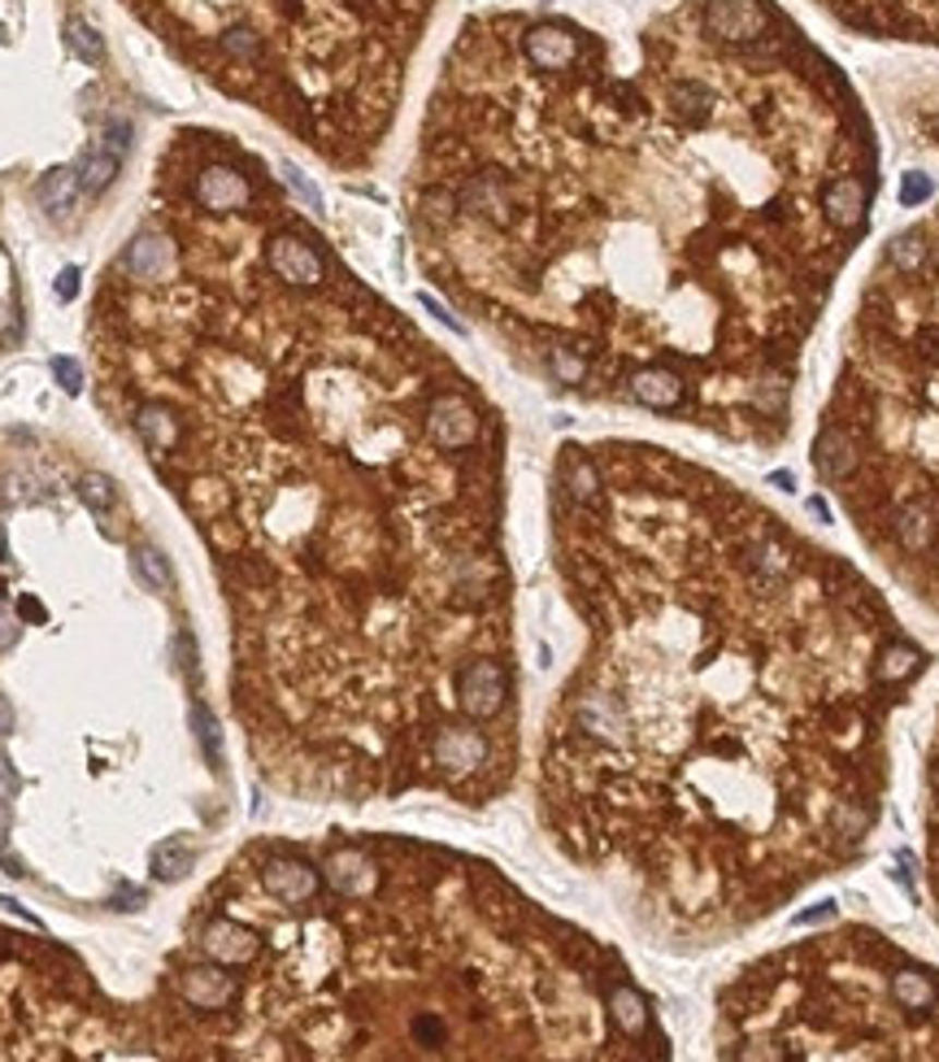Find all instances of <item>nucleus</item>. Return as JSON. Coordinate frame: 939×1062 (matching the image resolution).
<instances>
[{
	"label": "nucleus",
	"mask_w": 939,
	"mask_h": 1062,
	"mask_svg": "<svg viewBox=\"0 0 939 1062\" xmlns=\"http://www.w3.org/2000/svg\"><path fill=\"white\" fill-rule=\"evenodd\" d=\"M665 566L674 588L639 610L635 689L579 697L575 731L652 762L674 910L726 936L870 836L848 784L866 740L848 663L862 584L783 518L731 510Z\"/></svg>",
	"instance_id": "f257e3e1"
},
{
	"label": "nucleus",
	"mask_w": 939,
	"mask_h": 1062,
	"mask_svg": "<svg viewBox=\"0 0 939 1062\" xmlns=\"http://www.w3.org/2000/svg\"><path fill=\"white\" fill-rule=\"evenodd\" d=\"M453 697H457V709L466 718L487 723L509 702V676L496 658H470L453 680Z\"/></svg>",
	"instance_id": "f03ea898"
},
{
	"label": "nucleus",
	"mask_w": 939,
	"mask_h": 1062,
	"mask_svg": "<svg viewBox=\"0 0 939 1062\" xmlns=\"http://www.w3.org/2000/svg\"><path fill=\"white\" fill-rule=\"evenodd\" d=\"M262 258H266V266H270L284 284H292V288H322V284H326V258H322V249L313 244L310 236L292 231V227L270 231Z\"/></svg>",
	"instance_id": "7ed1b4c3"
},
{
	"label": "nucleus",
	"mask_w": 939,
	"mask_h": 1062,
	"mask_svg": "<svg viewBox=\"0 0 939 1062\" xmlns=\"http://www.w3.org/2000/svg\"><path fill=\"white\" fill-rule=\"evenodd\" d=\"M518 48L535 70H566L583 57V35L570 22H531Z\"/></svg>",
	"instance_id": "20e7f679"
},
{
	"label": "nucleus",
	"mask_w": 939,
	"mask_h": 1062,
	"mask_svg": "<svg viewBox=\"0 0 939 1062\" xmlns=\"http://www.w3.org/2000/svg\"><path fill=\"white\" fill-rule=\"evenodd\" d=\"M322 884H330L344 902H361V897H374V893H378V884H383V867L374 862L370 849H361V845H344V849H335V854L326 858V867H322Z\"/></svg>",
	"instance_id": "39448f33"
},
{
	"label": "nucleus",
	"mask_w": 939,
	"mask_h": 1062,
	"mask_svg": "<svg viewBox=\"0 0 939 1062\" xmlns=\"http://www.w3.org/2000/svg\"><path fill=\"white\" fill-rule=\"evenodd\" d=\"M705 31L722 44H753L770 31V13L761 0H709Z\"/></svg>",
	"instance_id": "423d86ee"
},
{
	"label": "nucleus",
	"mask_w": 939,
	"mask_h": 1062,
	"mask_svg": "<svg viewBox=\"0 0 939 1062\" xmlns=\"http://www.w3.org/2000/svg\"><path fill=\"white\" fill-rule=\"evenodd\" d=\"M127 153H131V122L113 118V122L105 127V135L96 140V148L83 157V166H79V188H83L87 196H100V192L118 179Z\"/></svg>",
	"instance_id": "0eeeda50"
},
{
	"label": "nucleus",
	"mask_w": 939,
	"mask_h": 1062,
	"mask_svg": "<svg viewBox=\"0 0 939 1062\" xmlns=\"http://www.w3.org/2000/svg\"><path fill=\"white\" fill-rule=\"evenodd\" d=\"M487 736L479 727H440L431 740V762L448 775H474L487 766Z\"/></svg>",
	"instance_id": "6e6552de"
},
{
	"label": "nucleus",
	"mask_w": 939,
	"mask_h": 1062,
	"mask_svg": "<svg viewBox=\"0 0 939 1062\" xmlns=\"http://www.w3.org/2000/svg\"><path fill=\"white\" fill-rule=\"evenodd\" d=\"M262 880H266V893L275 902H284V906H305V902L317 897V888H322V871L310 867L305 858H292V854L270 858L266 871H262Z\"/></svg>",
	"instance_id": "1a4fd4ad"
},
{
	"label": "nucleus",
	"mask_w": 939,
	"mask_h": 1062,
	"mask_svg": "<svg viewBox=\"0 0 939 1062\" xmlns=\"http://www.w3.org/2000/svg\"><path fill=\"white\" fill-rule=\"evenodd\" d=\"M201 950L222 967H249L262 954V941L253 928H244L236 919H209L201 932Z\"/></svg>",
	"instance_id": "9d476101"
},
{
	"label": "nucleus",
	"mask_w": 939,
	"mask_h": 1062,
	"mask_svg": "<svg viewBox=\"0 0 939 1062\" xmlns=\"http://www.w3.org/2000/svg\"><path fill=\"white\" fill-rule=\"evenodd\" d=\"M814 466H818V475L827 484H848L857 475V466H862V449H857L853 431H844L835 422L822 427L818 440H814Z\"/></svg>",
	"instance_id": "9b49d317"
},
{
	"label": "nucleus",
	"mask_w": 939,
	"mask_h": 1062,
	"mask_svg": "<svg viewBox=\"0 0 939 1062\" xmlns=\"http://www.w3.org/2000/svg\"><path fill=\"white\" fill-rule=\"evenodd\" d=\"M866 210H870V188L857 179V175H835L827 188H822V214L831 227L840 231H857L866 223Z\"/></svg>",
	"instance_id": "f8f14e48"
},
{
	"label": "nucleus",
	"mask_w": 939,
	"mask_h": 1062,
	"mask_svg": "<svg viewBox=\"0 0 939 1062\" xmlns=\"http://www.w3.org/2000/svg\"><path fill=\"white\" fill-rule=\"evenodd\" d=\"M626 392L643 409H678L683 405V379L670 366H639V370H630Z\"/></svg>",
	"instance_id": "ddd939ff"
},
{
	"label": "nucleus",
	"mask_w": 939,
	"mask_h": 1062,
	"mask_svg": "<svg viewBox=\"0 0 939 1062\" xmlns=\"http://www.w3.org/2000/svg\"><path fill=\"white\" fill-rule=\"evenodd\" d=\"M179 993L196 1011H222L236 998V980L222 971V963L218 967H192V971L179 976Z\"/></svg>",
	"instance_id": "4468645a"
},
{
	"label": "nucleus",
	"mask_w": 939,
	"mask_h": 1062,
	"mask_svg": "<svg viewBox=\"0 0 939 1062\" xmlns=\"http://www.w3.org/2000/svg\"><path fill=\"white\" fill-rule=\"evenodd\" d=\"M610 1015H614L618 1033L630 1037V1041H643V1037L652 1033V1011H648L643 993H635V989L623 985V980L610 989Z\"/></svg>",
	"instance_id": "2eb2a0df"
},
{
	"label": "nucleus",
	"mask_w": 939,
	"mask_h": 1062,
	"mask_svg": "<svg viewBox=\"0 0 939 1062\" xmlns=\"http://www.w3.org/2000/svg\"><path fill=\"white\" fill-rule=\"evenodd\" d=\"M74 192H79V170H70V166H61V170H48L44 179H39V188H35V201H39V210L44 214H65L70 205H74Z\"/></svg>",
	"instance_id": "dca6fc26"
},
{
	"label": "nucleus",
	"mask_w": 939,
	"mask_h": 1062,
	"mask_svg": "<svg viewBox=\"0 0 939 1062\" xmlns=\"http://www.w3.org/2000/svg\"><path fill=\"white\" fill-rule=\"evenodd\" d=\"M192 862H196V854H192V845H183V840H170V845H161L157 854H153V871H157V880H183L188 871H192Z\"/></svg>",
	"instance_id": "f3484780"
},
{
	"label": "nucleus",
	"mask_w": 939,
	"mask_h": 1062,
	"mask_svg": "<svg viewBox=\"0 0 939 1062\" xmlns=\"http://www.w3.org/2000/svg\"><path fill=\"white\" fill-rule=\"evenodd\" d=\"M192 723H196V736H201V744H205V757H209V771H222V727H218V718H214V709L209 706H192Z\"/></svg>",
	"instance_id": "a211bd4d"
},
{
	"label": "nucleus",
	"mask_w": 939,
	"mask_h": 1062,
	"mask_svg": "<svg viewBox=\"0 0 939 1062\" xmlns=\"http://www.w3.org/2000/svg\"><path fill=\"white\" fill-rule=\"evenodd\" d=\"M65 44L87 61V65H96V61H105V44H100V35H96V26H87L83 17H70L65 22Z\"/></svg>",
	"instance_id": "6ab92c4d"
},
{
	"label": "nucleus",
	"mask_w": 939,
	"mask_h": 1062,
	"mask_svg": "<svg viewBox=\"0 0 939 1062\" xmlns=\"http://www.w3.org/2000/svg\"><path fill=\"white\" fill-rule=\"evenodd\" d=\"M888 258H892L896 271H918V266L927 262V240H923V231H901V236L888 244Z\"/></svg>",
	"instance_id": "aec40b11"
},
{
	"label": "nucleus",
	"mask_w": 939,
	"mask_h": 1062,
	"mask_svg": "<svg viewBox=\"0 0 939 1062\" xmlns=\"http://www.w3.org/2000/svg\"><path fill=\"white\" fill-rule=\"evenodd\" d=\"M79 497H83V505H87V510L105 514V510L118 501V488H113V479H109V475H83Z\"/></svg>",
	"instance_id": "412c9836"
},
{
	"label": "nucleus",
	"mask_w": 939,
	"mask_h": 1062,
	"mask_svg": "<svg viewBox=\"0 0 939 1062\" xmlns=\"http://www.w3.org/2000/svg\"><path fill=\"white\" fill-rule=\"evenodd\" d=\"M135 571H140V580H144L148 588H157V593L170 588V562H166L157 549H148V545L135 549Z\"/></svg>",
	"instance_id": "4be33fe9"
},
{
	"label": "nucleus",
	"mask_w": 939,
	"mask_h": 1062,
	"mask_svg": "<svg viewBox=\"0 0 939 1062\" xmlns=\"http://www.w3.org/2000/svg\"><path fill=\"white\" fill-rule=\"evenodd\" d=\"M931 192H936V183L923 170H910L901 179V205H923V201H931Z\"/></svg>",
	"instance_id": "5701e85b"
},
{
	"label": "nucleus",
	"mask_w": 939,
	"mask_h": 1062,
	"mask_svg": "<svg viewBox=\"0 0 939 1062\" xmlns=\"http://www.w3.org/2000/svg\"><path fill=\"white\" fill-rule=\"evenodd\" d=\"M284 179H288V183H292V192H297V196H301V201H305V205H310L313 214H322V192H317V188H313L310 179H305V175H301V170H297V166H292V162H284Z\"/></svg>",
	"instance_id": "b1692460"
},
{
	"label": "nucleus",
	"mask_w": 939,
	"mask_h": 1062,
	"mask_svg": "<svg viewBox=\"0 0 939 1062\" xmlns=\"http://www.w3.org/2000/svg\"><path fill=\"white\" fill-rule=\"evenodd\" d=\"M52 374H57V383H61L70 396L83 392V366H79L74 357H52Z\"/></svg>",
	"instance_id": "393cba45"
},
{
	"label": "nucleus",
	"mask_w": 939,
	"mask_h": 1062,
	"mask_svg": "<svg viewBox=\"0 0 939 1062\" xmlns=\"http://www.w3.org/2000/svg\"><path fill=\"white\" fill-rule=\"evenodd\" d=\"M52 293H57V301H74L79 297V266H65L52 284Z\"/></svg>",
	"instance_id": "a878e982"
},
{
	"label": "nucleus",
	"mask_w": 939,
	"mask_h": 1062,
	"mask_svg": "<svg viewBox=\"0 0 939 1062\" xmlns=\"http://www.w3.org/2000/svg\"><path fill=\"white\" fill-rule=\"evenodd\" d=\"M17 614H22L26 623H48V610H44L39 597H17Z\"/></svg>",
	"instance_id": "bb28decb"
},
{
	"label": "nucleus",
	"mask_w": 939,
	"mask_h": 1062,
	"mask_svg": "<svg viewBox=\"0 0 939 1062\" xmlns=\"http://www.w3.org/2000/svg\"><path fill=\"white\" fill-rule=\"evenodd\" d=\"M422 306H426V310H431V314H435V319H440L444 327H453V332H466V327H461V323H457V319H453V314H448V310H444V306H440L435 297H426V293H422Z\"/></svg>",
	"instance_id": "cd10ccee"
},
{
	"label": "nucleus",
	"mask_w": 939,
	"mask_h": 1062,
	"mask_svg": "<svg viewBox=\"0 0 939 1062\" xmlns=\"http://www.w3.org/2000/svg\"><path fill=\"white\" fill-rule=\"evenodd\" d=\"M17 792V771L9 766V757L0 753V797H13Z\"/></svg>",
	"instance_id": "c85d7f7f"
},
{
	"label": "nucleus",
	"mask_w": 939,
	"mask_h": 1062,
	"mask_svg": "<svg viewBox=\"0 0 939 1062\" xmlns=\"http://www.w3.org/2000/svg\"><path fill=\"white\" fill-rule=\"evenodd\" d=\"M144 906V893L140 888H131V893H122L118 902H113V910H140Z\"/></svg>",
	"instance_id": "c756f323"
},
{
	"label": "nucleus",
	"mask_w": 939,
	"mask_h": 1062,
	"mask_svg": "<svg viewBox=\"0 0 939 1062\" xmlns=\"http://www.w3.org/2000/svg\"><path fill=\"white\" fill-rule=\"evenodd\" d=\"M13 731V706H9V697H0V736H9Z\"/></svg>",
	"instance_id": "7c9ffc66"
},
{
	"label": "nucleus",
	"mask_w": 939,
	"mask_h": 1062,
	"mask_svg": "<svg viewBox=\"0 0 939 1062\" xmlns=\"http://www.w3.org/2000/svg\"><path fill=\"white\" fill-rule=\"evenodd\" d=\"M13 641H17V632H13V623H9V619H0V649H9Z\"/></svg>",
	"instance_id": "2f4dec72"
},
{
	"label": "nucleus",
	"mask_w": 939,
	"mask_h": 1062,
	"mask_svg": "<svg viewBox=\"0 0 939 1062\" xmlns=\"http://www.w3.org/2000/svg\"><path fill=\"white\" fill-rule=\"evenodd\" d=\"M9 823H13V819H9V806L0 801V849H4V840H9Z\"/></svg>",
	"instance_id": "473e14b6"
},
{
	"label": "nucleus",
	"mask_w": 939,
	"mask_h": 1062,
	"mask_svg": "<svg viewBox=\"0 0 939 1062\" xmlns=\"http://www.w3.org/2000/svg\"><path fill=\"white\" fill-rule=\"evenodd\" d=\"M9 558V545H4V527H0V562Z\"/></svg>",
	"instance_id": "72a5a7b5"
},
{
	"label": "nucleus",
	"mask_w": 939,
	"mask_h": 1062,
	"mask_svg": "<svg viewBox=\"0 0 939 1062\" xmlns=\"http://www.w3.org/2000/svg\"><path fill=\"white\" fill-rule=\"evenodd\" d=\"M4 597H9V593H4V580H0V601H4Z\"/></svg>",
	"instance_id": "f704fd0d"
}]
</instances>
